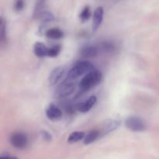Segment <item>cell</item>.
Returning a JSON list of instances; mask_svg holds the SVG:
<instances>
[{"instance_id":"cell-1","label":"cell","mask_w":159,"mask_h":159,"mask_svg":"<svg viewBox=\"0 0 159 159\" xmlns=\"http://www.w3.org/2000/svg\"><path fill=\"white\" fill-rule=\"evenodd\" d=\"M102 79V75L99 70H93L87 73L79 83L82 91H88L99 85Z\"/></svg>"},{"instance_id":"cell-2","label":"cell","mask_w":159,"mask_h":159,"mask_svg":"<svg viewBox=\"0 0 159 159\" xmlns=\"http://www.w3.org/2000/svg\"><path fill=\"white\" fill-rule=\"evenodd\" d=\"M93 70H94V66L91 62L88 61H82L77 62L68 71L67 76L70 80H74L83 75H86Z\"/></svg>"},{"instance_id":"cell-3","label":"cell","mask_w":159,"mask_h":159,"mask_svg":"<svg viewBox=\"0 0 159 159\" xmlns=\"http://www.w3.org/2000/svg\"><path fill=\"white\" fill-rule=\"evenodd\" d=\"M126 127L131 131L141 132L147 128L144 120L138 116H129L125 121Z\"/></svg>"},{"instance_id":"cell-4","label":"cell","mask_w":159,"mask_h":159,"mask_svg":"<svg viewBox=\"0 0 159 159\" xmlns=\"http://www.w3.org/2000/svg\"><path fill=\"white\" fill-rule=\"evenodd\" d=\"M76 85L72 82H64L59 85L55 91V95L58 98H66L71 96L75 91Z\"/></svg>"},{"instance_id":"cell-5","label":"cell","mask_w":159,"mask_h":159,"mask_svg":"<svg viewBox=\"0 0 159 159\" xmlns=\"http://www.w3.org/2000/svg\"><path fill=\"white\" fill-rule=\"evenodd\" d=\"M10 144L17 149H23L27 146L28 138L26 134L22 132H14L9 138Z\"/></svg>"},{"instance_id":"cell-6","label":"cell","mask_w":159,"mask_h":159,"mask_svg":"<svg viewBox=\"0 0 159 159\" xmlns=\"http://www.w3.org/2000/svg\"><path fill=\"white\" fill-rule=\"evenodd\" d=\"M66 69L63 67L55 68L49 75V83L51 85H55L61 82L66 75Z\"/></svg>"},{"instance_id":"cell-7","label":"cell","mask_w":159,"mask_h":159,"mask_svg":"<svg viewBox=\"0 0 159 159\" xmlns=\"http://www.w3.org/2000/svg\"><path fill=\"white\" fill-rule=\"evenodd\" d=\"M46 116L50 120L55 122V121H58L61 119L62 112L59 107H57L54 104L51 103L47 107Z\"/></svg>"},{"instance_id":"cell-8","label":"cell","mask_w":159,"mask_h":159,"mask_svg":"<svg viewBox=\"0 0 159 159\" xmlns=\"http://www.w3.org/2000/svg\"><path fill=\"white\" fill-rule=\"evenodd\" d=\"M103 15H104V10L103 8L99 6V7L96 8L95 10L94 14H93V30L96 31L98 28L100 26L101 23H102V20H103Z\"/></svg>"},{"instance_id":"cell-9","label":"cell","mask_w":159,"mask_h":159,"mask_svg":"<svg viewBox=\"0 0 159 159\" xmlns=\"http://www.w3.org/2000/svg\"><path fill=\"white\" fill-rule=\"evenodd\" d=\"M36 16L41 20L43 23H49L54 20V16L51 12L43 9V8H37V10L35 11Z\"/></svg>"},{"instance_id":"cell-10","label":"cell","mask_w":159,"mask_h":159,"mask_svg":"<svg viewBox=\"0 0 159 159\" xmlns=\"http://www.w3.org/2000/svg\"><path fill=\"white\" fill-rule=\"evenodd\" d=\"M96 101H97V99H96V96H91L88 99L79 104V107H78V110L81 113H87L94 107Z\"/></svg>"},{"instance_id":"cell-11","label":"cell","mask_w":159,"mask_h":159,"mask_svg":"<svg viewBox=\"0 0 159 159\" xmlns=\"http://www.w3.org/2000/svg\"><path fill=\"white\" fill-rule=\"evenodd\" d=\"M48 49H49V48H48L43 43L37 42L34 46V54L38 57H44L48 56Z\"/></svg>"},{"instance_id":"cell-12","label":"cell","mask_w":159,"mask_h":159,"mask_svg":"<svg viewBox=\"0 0 159 159\" xmlns=\"http://www.w3.org/2000/svg\"><path fill=\"white\" fill-rule=\"evenodd\" d=\"M100 48L95 46H86L81 51V55L84 57H93L98 55Z\"/></svg>"},{"instance_id":"cell-13","label":"cell","mask_w":159,"mask_h":159,"mask_svg":"<svg viewBox=\"0 0 159 159\" xmlns=\"http://www.w3.org/2000/svg\"><path fill=\"white\" fill-rule=\"evenodd\" d=\"M120 126V122L115 120H107L103 124V128H102V134H107L110 133V132L116 130L118 127Z\"/></svg>"},{"instance_id":"cell-14","label":"cell","mask_w":159,"mask_h":159,"mask_svg":"<svg viewBox=\"0 0 159 159\" xmlns=\"http://www.w3.org/2000/svg\"><path fill=\"white\" fill-rule=\"evenodd\" d=\"M45 35L48 38L53 39V40H58L63 37V32L61 29L59 28H51V29L48 30L45 33Z\"/></svg>"},{"instance_id":"cell-15","label":"cell","mask_w":159,"mask_h":159,"mask_svg":"<svg viewBox=\"0 0 159 159\" xmlns=\"http://www.w3.org/2000/svg\"><path fill=\"white\" fill-rule=\"evenodd\" d=\"M99 135H100V132L99 130H91L87 134V135H85V138H84V144H86V145L92 144L99 138Z\"/></svg>"},{"instance_id":"cell-16","label":"cell","mask_w":159,"mask_h":159,"mask_svg":"<svg viewBox=\"0 0 159 159\" xmlns=\"http://www.w3.org/2000/svg\"><path fill=\"white\" fill-rule=\"evenodd\" d=\"M85 137V134L82 131H75L69 135L68 138V141L70 144H74L81 140L84 139Z\"/></svg>"},{"instance_id":"cell-17","label":"cell","mask_w":159,"mask_h":159,"mask_svg":"<svg viewBox=\"0 0 159 159\" xmlns=\"http://www.w3.org/2000/svg\"><path fill=\"white\" fill-rule=\"evenodd\" d=\"M90 16H91V12H90V9L89 6H85L81 12L80 15H79V18L82 23H85L87 20L89 19Z\"/></svg>"},{"instance_id":"cell-18","label":"cell","mask_w":159,"mask_h":159,"mask_svg":"<svg viewBox=\"0 0 159 159\" xmlns=\"http://www.w3.org/2000/svg\"><path fill=\"white\" fill-rule=\"evenodd\" d=\"M0 35H1L0 36L1 43L3 44L4 43H6V25L3 17L1 18V34Z\"/></svg>"},{"instance_id":"cell-19","label":"cell","mask_w":159,"mask_h":159,"mask_svg":"<svg viewBox=\"0 0 159 159\" xmlns=\"http://www.w3.org/2000/svg\"><path fill=\"white\" fill-rule=\"evenodd\" d=\"M61 52V46L60 45H55L51 48H49L48 53V57H55L60 54Z\"/></svg>"},{"instance_id":"cell-20","label":"cell","mask_w":159,"mask_h":159,"mask_svg":"<svg viewBox=\"0 0 159 159\" xmlns=\"http://www.w3.org/2000/svg\"><path fill=\"white\" fill-rule=\"evenodd\" d=\"M25 6L24 0H16L15 9L16 11L23 10Z\"/></svg>"},{"instance_id":"cell-21","label":"cell","mask_w":159,"mask_h":159,"mask_svg":"<svg viewBox=\"0 0 159 159\" xmlns=\"http://www.w3.org/2000/svg\"><path fill=\"white\" fill-rule=\"evenodd\" d=\"M42 136H43V139L46 140V141H51V136L49 133H48L47 131H42Z\"/></svg>"},{"instance_id":"cell-22","label":"cell","mask_w":159,"mask_h":159,"mask_svg":"<svg viewBox=\"0 0 159 159\" xmlns=\"http://www.w3.org/2000/svg\"><path fill=\"white\" fill-rule=\"evenodd\" d=\"M0 159H18V158H16V157H13V156H9V155H2V156H1Z\"/></svg>"}]
</instances>
